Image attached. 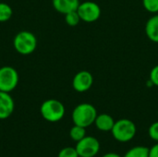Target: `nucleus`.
I'll return each mask as SVG.
<instances>
[{"label":"nucleus","instance_id":"1","mask_svg":"<svg viewBox=\"0 0 158 157\" xmlns=\"http://www.w3.org/2000/svg\"><path fill=\"white\" fill-rule=\"evenodd\" d=\"M96 117L97 111L95 107L89 103L80 104L72 111V121L74 125L83 128H87L92 124H94Z\"/></svg>","mask_w":158,"mask_h":157},{"label":"nucleus","instance_id":"2","mask_svg":"<svg viewBox=\"0 0 158 157\" xmlns=\"http://www.w3.org/2000/svg\"><path fill=\"white\" fill-rule=\"evenodd\" d=\"M64 105L56 99L45 100L40 107V113L43 118L48 122H58L65 116Z\"/></svg>","mask_w":158,"mask_h":157},{"label":"nucleus","instance_id":"3","mask_svg":"<svg viewBox=\"0 0 158 157\" xmlns=\"http://www.w3.org/2000/svg\"><path fill=\"white\" fill-rule=\"evenodd\" d=\"M13 45L19 54L28 56L35 51L37 47V38L29 31H21L14 37Z\"/></svg>","mask_w":158,"mask_h":157},{"label":"nucleus","instance_id":"4","mask_svg":"<svg viewBox=\"0 0 158 157\" xmlns=\"http://www.w3.org/2000/svg\"><path fill=\"white\" fill-rule=\"evenodd\" d=\"M137 132L136 125L133 121L122 118L115 122L111 133L114 139L119 143H128L131 141Z\"/></svg>","mask_w":158,"mask_h":157},{"label":"nucleus","instance_id":"5","mask_svg":"<svg viewBox=\"0 0 158 157\" xmlns=\"http://www.w3.org/2000/svg\"><path fill=\"white\" fill-rule=\"evenodd\" d=\"M19 83V73L10 66L0 68V91L10 93Z\"/></svg>","mask_w":158,"mask_h":157},{"label":"nucleus","instance_id":"6","mask_svg":"<svg viewBox=\"0 0 158 157\" xmlns=\"http://www.w3.org/2000/svg\"><path fill=\"white\" fill-rule=\"evenodd\" d=\"M77 12L82 21L92 23L99 19L101 16V7L94 1H84L80 3Z\"/></svg>","mask_w":158,"mask_h":157},{"label":"nucleus","instance_id":"7","mask_svg":"<svg viewBox=\"0 0 158 157\" xmlns=\"http://www.w3.org/2000/svg\"><path fill=\"white\" fill-rule=\"evenodd\" d=\"M75 148L79 156L94 157L100 151V143L95 137L85 136L77 143Z\"/></svg>","mask_w":158,"mask_h":157},{"label":"nucleus","instance_id":"8","mask_svg":"<svg viewBox=\"0 0 158 157\" xmlns=\"http://www.w3.org/2000/svg\"><path fill=\"white\" fill-rule=\"evenodd\" d=\"M94 83V77L91 72L81 70L75 74L72 80V87L78 93H85L91 89Z\"/></svg>","mask_w":158,"mask_h":157},{"label":"nucleus","instance_id":"9","mask_svg":"<svg viewBox=\"0 0 158 157\" xmlns=\"http://www.w3.org/2000/svg\"><path fill=\"white\" fill-rule=\"evenodd\" d=\"M15 103L9 93L0 91V119L8 118L14 112Z\"/></svg>","mask_w":158,"mask_h":157},{"label":"nucleus","instance_id":"10","mask_svg":"<svg viewBox=\"0 0 158 157\" xmlns=\"http://www.w3.org/2000/svg\"><path fill=\"white\" fill-rule=\"evenodd\" d=\"M52 4L57 12L65 15L77 10L80 6V0H53Z\"/></svg>","mask_w":158,"mask_h":157},{"label":"nucleus","instance_id":"11","mask_svg":"<svg viewBox=\"0 0 158 157\" xmlns=\"http://www.w3.org/2000/svg\"><path fill=\"white\" fill-rule=\"evenodd\" d=\"M115 122L116 121L114 120V118L110 115L100 114V115H97L95 121H94V125L99 130L104 131V132H107V131L112 130Z\"/></svg>","mask_w":158,"mask_h":157},{"label":"nucleus","instance_id":"12","mask_svg":"<svg viewBox=\"0 0 158 157\" xmlns=\"http://www.w3.org/2000/svg\"><path fill=\"white\" fill-rule=\"evenodd\" d=\"M145 33L148 39L158 43V14L151 17L145 25Z\"/></svg>","mask_w":158,"mask_h":157},{"label":"nucleus","instance_id":"13","mask_svg":"<svg viewBox=\"0 0 158 157\" xmlns=\"http://www.w3.org/2000/svg\"><path fill=\"white\" fill-rule=\"evenodd\" d=\"M123 157H149V148L144 146H136L130 149Z\"/></svg>","mask_w":158,"mask_h":157},{"label":"nucleus","instance_id":"14","mask_svg":"<svg viewBox=\"0 0 158 157\" xmlns=\"http://www.w3.org/2000/svg\"><path fill=\"white\" fill-rule=\"evenodd\" d=\"M86 128L78 126V125H74L70 130H69V137L71 138L72 141L78 143L81 140H82L85 136H86Z\"/></svg>","mask_w":158,"mask_h":157},{"label":"nucleus","instance_id":"15","mask_svg":"<svg viewBox=\"0 0 158 157\" xmlns=\"http://www.w3.org/2000/svg\"><path fill=\"white\" fill-rule=\"evenodd\" d=\"M13 15L11 6L4 2H0V22H5L10 19Z\"/></svg>","mask_w":158,"mask_h":157},{"label":"nucleus","instance_id":"16","mask_svg":"<svg viewBox=\"0 0 158 157\" xmlns=\"http://www.w3.org/2000/svg\"><path fill=\"white\" fill-rule=\"evenodd\" d=\"M81 18L77 12V10L75 11H71V12H69L67 14H65V21L66 23L69 25V26H71V27H75L77 26L80 21H81Z\"/></svg>","mask_w":158,"mask_h":157},{"label":"nucleus","instance_id":"17","mask_svg":"<svg viewBox=\"0 0 158 157\" xmlns=\"http://www.w3.org/2000/svg\"><path fill=\"white\" fill-rule=\"evenodd\" d=\"M143 6L150 13H158V0H143Z\"/></svg>","mask_w":158,"mask_h":157},{"label":"nucleus","instance_id":"18","mask_svg":"<svg viewBox=\"0 0 158 157\" xmlns=\"http://www.w3.org/2000/svg\"><path fill=\"white\" fill-rule=\"evenodd\" d=\"M57 157H79L76 148L73 147H65L58 153Z\"/></svg>","mask_w":158,"mask_h":157},{"label":"nucleus","instance_id":"19","mask_svg":"<svg viewBox=\"0 0 158 157\" xmlns=\"http://www.w3.org/2000/svg\"><path fill=\"white\" fill-rule=\"evenodd\" d=\"M148 134H149V137L157 142L158 143V121L156 122H154L150 127H149V130H148Z\"/></svg>","mask_w":158,"mask_h":157},{"label":"nucleus","instance_id":"20","mask_svg":"<svg viewBox=\"0 0 158 157\" xmlns=\"http://www.w3.org/2000/svg\"><path fill=\"white\" fill-rule=\"evenodd\" d=\"M150 81L158 87V65L155 66L150 71Z\"/></svg>","mask_w":158,"mask_h":157},{"label":"nucleus","instance_id":"21","mask_svg":"<svg viewBox=\"0 0 158 157\" xmlns=\"http://www.w3.org/2000/svg\"><path fill=\"white\" fill-rule=\"evenodd\" d=\"M149 157H158V143L149 149Z\"/></svg>","mask_w":158,"mask_h":157},{"label":"nucleus","instance_id":"22","mask_svg":"<svg viewBox=\"0 0 158 157\" xmlns=\"http://www.w3.org/2000/svg\"><path fill=\"white\" fill-rule=\"evenodd\" d=\"M102 157H121L119 155L116 154V153H107L106 155H104Z\"/></svg>","mask_w":158,"mask_h":157},{"label":"nucleus","instance_id":"23","mask_svg":"<svg viewBox=\"0 0 158 157\" xmlns=\"http://www.w3.org/2000/svg\"><path fill=\"white\" fill-rule=\"evenodd\" d=\"M79 157H82V156H79Z\"/></svg>","mask_w":158,"mask_h":157}]
</instances>
